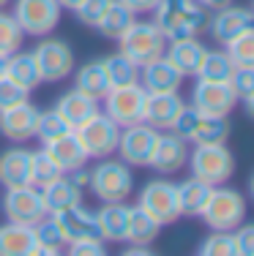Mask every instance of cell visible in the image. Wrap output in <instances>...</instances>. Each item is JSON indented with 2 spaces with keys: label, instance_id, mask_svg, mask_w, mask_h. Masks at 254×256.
<instances>
[{
  "label": "cell",
  "instance_id": "1",
  "mask_svg": "<svg viewBox=\"0 0 254 256\" xmlns=\"http://www.w3.org/2000/svg\"><path fill=\"white\" fill-rule=\"evenodd\" d=\"M156 28L164 33L167 41L186 38V36H199L208 28L210 11L197 0H159L153 11Z\"/></svg>",
  "mask_w": 254,
  "mask_h": 256
},
{
  "label": "cell",
  "instance_id": "2",
  "mask_svg": "<svg viewBox=\"0 0 254 256\" xmlns=\"http://www.w3.org/2000/svg\"><path fill=\"white\" fill-rule=\"evenodd\" d=\"M88 188L99 202H126L134 194V172L120 158H99L88 174Z\"/></svg>",
  "mask_w": 254,
  "mask_h": 256
},
{
  "label": "cell",
  "instance_id": "3",
  "mask_svg": "<svg viewBox=\"0 0 254 256\" xmlns=\"http://www.w3.org/2000/svg\"><path fill=\"white\" fill-rule=\"evenodd\" d=\"M186 166L191 169V178L208 182V186H224L235 174V156L227 148V142H205L189 150Z\"/></svg>",
  "mask_w": 254,
  "mask_h": 256
},
{
  "label": "cell",
  "instance_id": "4",
  "mask_svg": "<svg viewBox=\"0 0 254 256\" xmlns=\"http://www.w3.org/2000/svg\"><path fill=\"white\" fill-rule=\"evenodd\" d=\"M199 218L213 232H235L246 221V196L235 188L213 186Z\"/></svg>",
  "mask_w": 254,
  "mask_h": 256
},
{
  "label": "cell",
  "instance_id": "5",
  "mask_svg": "<svg viewBox=\"0 0 254 256\" xmlns=\"http://www.w3.org/2000/svg\"><path fill=\"white\" fill-rule=\"evenodd\" d=\"M169 131L178 134L180 139H186V142L205 144V142H227L229 134H232V126H229L227 118L197 112L191 104H186L183 112L178 114V120H175V126L169 128Z\"/></svg>",
  "mask_w": 254,
  "mask_h": 256
},
{
  "label": "cell",
  "instance_id": "6",
  "mask_svg": "<svg viewBox=\"0 0 254 256\" xmlns=\"http://www.w3.org/2000/svg\"><path fill=\"white\" fill-rule=\"evenodd\" d=\"M118 44H120L118 52H123L126 58L134 66H140V68L145 63H150V60L161 58L167 50V38H164V33L156 28V22H140V20L131 22L129 30L118 38Z\"/></svg>",
  "mask_w": 254,
  "mask_h": 256
},
{
  "label": "cell",
  "instance_id": "7",
  "mask_svg": "<svg viewBox=\"0 0 254 256\" xmlns=\"http://www.w3.org/2000/svg\"><path fill=\"white\" fill-rule=\"evenodd\" d=\"M145 98H148V90H145L140 82H131V84H118V88H112L101 101H104L107 118H110L115 126L126 128V126L142 123Z\"/></svg>",
  "mask_w": 254,
  "mask_h": 256
},
{
  "label": "cell",
  "instance_id": "8",
  "mask_svg": "<svg viewBox=\"0 0 254 256\" xmlns=\"http://www.w3.org/2000/svg\"><path fill=\"white\" fill-rule=\"evenodd\" d=\"M74 134L82 142V148H85L90 161H99V158L115 156L118 139H120V126H115L104 112H96L93 118H88L85 123L77 126Z\"/></svg>",
  "mask_w": 254,
  "mask_h": 256
},
{
  "label": "cell",
  "instance_id": "9",
  "mask_svg": "<svg viewBox=\"0 0 254 256\" xmlns=\"http://www.w3.org/2000/svg\"><path fill=\"white\" fill-rule=\"evenodd\" d=\"M60 14H63V8L58 0H14V11H11V16L20 22L22 33L33 36V38L50 36L58 28Z\"/></svg>",
  "mask_w": 254,
  "mask_h": 256
},
{
  "label": "cell",
  "instance_id": "10",
  "mask_svg": "<svg viewBox=\"0 0 254 256\" xmlns=\"http://www.w3.org/2000/svg\"><path fill=\"white\" fill-rule=\"evenodd\" d=\"M0 210H3L6 221L25 224V226H36L41 218H47L44 199H41V188L36 186H17L6 188L3 199H0Z\"/></svg>",
  "mask_w": 254,
  "mask_h": 256
},
{
  "label": "cell",
  "instance_id": "11",
  "mask_svg": "<svg viewBox=\"0 0 254 256\" xmlns=\"http://www.w3.org/2000/svg\"><path fill=\"white\" fill-rule=\"evenodd\" d=\"M137 207L145 210L150 218L161 224V226H169L180 218V210H178V194H175V182L169 180H150L142 186L140 196H137Z\"/></svg>",
  "mask_w": 254,
  "mask_h": 256
},
{
  "label": "cell",
  "instance_id": "12",
  "mask_svg": "<svg viewBox=\"0 0 254 256\" xmlns=\"http://www.w3.org/2000/svg\"><path fill=\"white\" fill-rule=\"evenodd\" d=\"M33 58L41 71V82H60L74 71V50L63 38L41 36L39 46L33 50Z\"/></svg>",
  "mask_w": 254,
  "mask_h": 256
},
{
  "label": "cell",
  "instance_id": "13",
  "mask_svg": "<svg viewBox=\"0 0 254 256\" xmlns=\"http://www.w3.org/2000/svg\"><path fill=\"white\" fill-rule=\"evenodd\" d=\"M159 134L153 126L142 123H134V126H126L120 128V139H118V158L126 161L131 169H140V166H148L150 164V156H153V148L159 142Z\"/></svg>",
  "mask_w": 254,
  "mask_h": 256
},
{
  "label": "cell",
  "instance_id": "14",
  "mask_svg": "<svg viewBox=\"0 0 254 256\" xmlns=\"http://www.w3.org/2000/svg\"><path fill=\"white\" fill-rule=\"evenodd\" d=\"M191 106L205 114L229 118L232 109L238 106V96L229 88V82H202V79H197L194 90H191Z\"/></svg>",
  "mask_w": 254,
  "mask_h": 256
},
{
  "label": "cell",
  "instance_id": "15",
  "mask_svg": "<svg viewBox=\"0 0 254 256\" xmlns=\"http://www.w3.org/2000/svg\"><path fill=\"white\" fill-rule=\"evenodd\" d=\"M186 164H189V142L180 139L172 131L159 134V142L153 148V156H150L148 166L153 172H159L161 178H169V174H178Z\"/></svg>",
  "mask_w": 254,
  "mask_h": 256
},
{
  "label": "cell",
  "instance_id": "16",
  "mask_svg": "<svg viewBox=\"0 0 254 256\" xmlns=\"http://www.w3.org/2000/svg\"><path fill=\"white\" fill-rule=\"evenodd\" d=\"M39 112L30 101H22L17 106L0 109V136H6L9 142H30L36 139V123H39Z\"/></svg>",
  "mask_w": 254,
  "mask_h": 256
},
{
  "label": "cell",
  "instance_id": "17",
  "mask_svg": "<svg viewBox=\"0 0 254 256\" xmlns=\"http://www.w3.org/2000/svg\"><path fill=\"white\" fill-rule=\"evenodd\" d=\"M254 25V11L246 8V6H224V8L213 11V16H208V28L210 36L219 41L221 46L229 44L238 33H243L246 28Z\"/></svg>",
  "mask_w": 254,
  "mask_h": 256
},
{
  "label": "cell",
  "instance_id": "18",
  "mask_svg": "<svg viewBox=\"0 0 254 256\" xmlns=\"http://www.w3.org/2000/svg\"><path fill=\"white\" fill-rule=\"evenodd\" d=\"M129 216H131V207L126 202H101V207L96 210V229H99V237L107 246L110 242L112 246L126 242Z\"/></svg>",
  "mask_w": 254,
  "mask_h": 256
},
{
  "label": "cell",
  "instance_id": "19",
  "mask_svg": "<svg viewBox=\"0 0 254 256\" xmlns=\"http://www.w3.org/2000/svg\"><path fill=\"white\" fill-rule=\"evenodd\" d=\"M0 186H33V150L17 144L0 153Z\"/></svg>",
  "mask_w": 254,
  "mask_h": 256
},
{
  "label": "cell",
  "instance_id": "20",
  "mask_svg": "<svg viewBox=\"0 0 254 256\" xmlns=\"http://www.w3.org/2000/svg\"><path fill=\"white\" fill-rule=\"evenodd\" d=\"M183 106L186 101L180 98V90L178 93H148L142 120L148 126H153L156 131H169L178 120V114L183 112Z\"/></svg>",
  "mask_w": 254,
  "mask_h": 256
},
{
  "label": "cell",
  "instance_id": "21",
  "mask_svg": "<svg viewBox=\"0 0 254 256\" xmlns=\"http://www.w3.org/2000/svg\"><path fill=\"white\" fill-rule=\"evenodd\" d=\"M50 216L55 218L66 246L74 242V240H82V237H99V229H96V212L88 210L85 204L66 207V210L50 212Z\"/></svg>",
  "mask_w": 254,
  "mask_h": 256
},
{
  "label": "cell",
  "instance_id": "22",
  "mask_svg": "<svg viewBox=\"0 0 254 256\" xmlns=\"http://www.w3.org/2000/svg\"><path fill=\"white\" fill-rule=\"evenodd\" d=\"M183 74L161 54L140 68V84L148 93H178L183 88Z\"/></svg>",
  "mask_w": 254,
  "mask_h": 256
},
{
  "label": "cell",
  "instance_id": "23",
  "mask_svg": "<svg viewBox=\"0 0 254 256\" xmlns=\"http://www.w3.org/2000/svg\"><path fill=\"white\" fill-rule=\"evenodd\" d=\"M205 52H208V46H205L202 41L197 38V36H186V38H172V41H167L164 58H167L183 76H197L199 66H202V60H205Z\"/></svg>",
  "mask_w": 254,
  "mask_h": 256
},
{
  "label": "cell",
  "instance_id": "24",
  "mask_svg": "<svg viewBox=\"0 0 254 256\" xmlns=\"http://www.w3.org/2000/svg\"><path fill=\"white\" fill-rule=\"evenodd\" d=\"M41 199H44L47 212L66 210V207L82 204V186H77L69 174H60L58 180L47 182V186L41 188Z\"/></svg>",
  "mask_w": 254,
  "mask_h": 256
},
{
  "label": "cell",
  "instance_id": "25",
  "mask_svg": "<svg viewBox=\"0 0 254 256\" xmlns=\"http://www.w3.org/2000/svg\"><path fill=\"white\" fill-rule=\"evenodd\" d=\"M44 148H47V153L58 161V166L63 169V174L74 172V169H80V166H88V161H90L88 153H85V148H82V142L77 139L74 131H69L66 136H60V139H55V142L44 144Z\"/></svg>",
  "mask_w": 254,
  "mask_h": 256
},
{
  "label": "cell",
  "instance_id": "26",
  "mask_svg": "<svg viewBox=\"0 0 254 256\" xmlns=\"http://www.w3.org/2000/svg\"><path fill=\"white\" fill-rule=\"evenodd\" d=\"M55 109L60 114L66 118V123H69L71 128H77L80 123H85L88 118H93L96 112H99V101L90 98V96H85L82 90H66L63 96L58 98Z\"/></svg>",
  "mask_w": 254,
  "mask_h": 256
},
{
  "label": "cell",
  "instance_id": "27",
  "mask_svg": "<svg viewBox=\"0 0 254 256\" xmlns=\"http://www.w3.org/2000/svg\"><path fill=\"white\" fill-rule=\"evenodd\" d=\"M210 188L208 182L197 180V178H189L183 182H175V194H178V210H180V218H199L205 202L210 196Z\"/></svg>",
  "mask_w": 254,
  "mask_h": 256
},
{
  "label": "cell",
  "instance_id": "28",
  "mask_svg": "<svg viewBox=\"0 0 254 256\" xmlns=\"http://www.w3.org/2000/svg\"><path fill=\"white\" fill-rule=\"evenodd\" d=\"M74 88L82 90V93L90 96V98L101 101V98H104V96L112 90L104 63H101V60H90V63H85L82 68H77V74H74Z\"/></svg>",
  "mask_w": 254,
  "mask_h": 256
},
{
  "label": "cell",
  "instance_id": "29",
  "mask_svg": "<svg viewBox=\"0 0 254 256\" xmlns=\"http://www.w3.org/2000/svg\"><path fill=\"white\" fill-rule=\"evenodd\" d=\"M6 76L14 79L20 88H25L28 93H33L36 88L41 84V71L39 66H36V58H33V50L30 52H14L9 54V60H6Z\"/></svg>",
  "mask_w": 254,
  "mask_h": 256
},
{
  "label": "cell",
  "instance_id": "30",
  "mask_svg": "<svg viewBox=\"0 0 254 256\" xmlns=\"http://www.w3.org/2000/svg\"><path fill=\"white\" fill-rule=\"evenodd\" d=\"M33 242V226L14 221L0 224V256H30Z\"/></svg>",
  "mask_w": 254,
  "mask_h": 256
},
{
  "label": "cell",
  "instance_id": "31",
  "mask_svg": "<svg viewBox=\"0 0 254 256\" xmlns=\"http://www.w3.org/2000/svg\"><path fill=\"white\" fill-rule=\"evenodd\" d=\"M33 251H30V256H55L66 248V240L63 234H60L58 224L52 216L41 218L39 224L33 226Z\"/></svg>",
  "mask_w": 254,
  "mask_h": 256
},
{
  "label": "cell",
  "instance_id": "32",
  "mask_svg": "<svg viewBox=\"0 0 254 256\" xmlns=\"http://www.w3.org/2000/svg\"><path fill=\"white\" fill-rule=\"evenodd\" d=\"M161 234V224L156 218H150L140 207H131L129 216V234H126V242L129 246H153Z\"/></svg>",
  "mask_w": 254,
  "mask_h": 256
},
{
  "label": "cell",
  "instance_id": "33",
  "mask_svg": "<svg viewBox=\"0 0 254 256\" xmlns=\"http://www.w3.org/2000/svg\"><path fill=\"white\" fill-rule=\"evenodd\" d=\"M137 16L131 14L129 8H126L123 3H118V0H112L110 3V8L104 11V16L99 20V25H96V30H99L104 38H110V41H118L120 36L129 30V25L134 22Z\"/></svg>",
  "mask_w": 254,
  "mask_h": 256
},
{
  "label": "cell",
  "instance_id": "34",
  "mask_svg": "<svg viewBox=\"0 0 254 256\" xmlns=\"http://www.w3.org/2000/svg\"><path fill=\"white\" fill-rule=\"evenodd\" d=\"M235 71V63L229 60V54L224 50H208L205 60L197 71V79L202 82H227Z\"/></svg>",
  "mask_w": 254,
  "mask_h": 256
},
{
  "label": "cell",
  "instance_id": "35",
  "mask_svg": "<svg viewBox=\"0 0 254 256\" xmlns=\"http://www.w3.org/2000/svg\"><path fill=\"white\" fill-rule=\"evenodd\" d=\"M69 131H74V128L66 123V118L58 112L55 106H52V109H44V112H39V123H36V139H39L41 144L55 142V139L66 136Z\"/></svg>",
  "mask_w": 254,
  "mask_h": 256
},
{
  "label": "cell",
  "instance_id": "36",
  "mask_svg": "<svg viewBox=\"0 0 254 256\" xmlns=\"http://www.w3.org/2000/svg\"><path fill=\"white\" fill-rule=\"evenodd\" d=\"M101 63H104V68H107V76H110L112 88L140 82V66H134L123 52H115V54H110V58H104Z\"/></svg>",
  "mask_w": 254,
  "mask_h": 256
},
{
  "label": "cell",
  "instance_id": "37",
  "mask_svg": "<svg viewBox=\"0 0 254 256\" xmlns=\"http://www.w3.org/2000/svg\"><path fill=\"white\" fill-rule=\"evenodd\" d=\"M224 52L235 66H254V25L238 33L229 44H224Z\"/></svg>",
  "mask_w": 254,
  "mask_h": 256
},
{
  "label": "cell",
  "instance_id": "38",
  "mask_svg": "<svg viewBox=\"0 0 254 256\" xmlns=\"http://www.w3.org/2000/svg\"><path fill=\"white\" fill-rule=\"evenodd\" d=\"M197 254H202V256H238L235 232H210V234L199 242Z\"/></svg>",
  "mask_w": 254,
  "mask_h": 256
},
{
  "label": "cell",
  "instance_id": "39",
  "mask_svg": "<svg viewBox=\"0 0 254 256\" xmlns=\"http://www.w3.org/2000/svg\"><path fill=\"white\" fill-rule=\"evenodd\" d=\"M22 41H25V33H22L20 22L11 14H3L0 11V54H14L22 50Z\"/></svg>",
  "mask_w": 254,
  "mask_h": 256
},
{
  "label": "cell",
  "instance_id": "40",
  "mask_svg": "<svg viewBox=\"0 0 254 256\" xmlns=\"http://www.w3.org/2000/svg\"><path fill=\"white\" fill-rule=\"evenodd\" d=\"M63 174V169L58 166V161L47 153V148H41L39 153H33V186L44 188L47 182L58 180Z\"/></svg>",
  "mask_w": 254,
  "mask_h": 256
},
{
  "label": "cell",
  "instance_id": "41",
  "mask_svg": "<svg viewBox=\"0 0 254 256\" xmlns=\"http://www.w3.org/2000/svg\"><path fill=\"white\" fill-rule=\"evenodd\" d=\"M110 3H112V0H82V3L74 8L77 22L85 25V28H96V25H99V20L104 16V11L110 8Z\"/></svg>",
  "mask_w": 254,
  "mask_h": 256
},
{
  "label": "cell",
  "instance_id": "42",
  "mask_svg": "<svg viewBox=\"0 0 254 256\" xmlns=\"http://www.w3.org/2000/svg\"><path fill=\"white\" fill-rule=\"evenodd\" d=\"M227 82H229V88L235 90L238 101H243L246 96L254 93V66H235L232 76H229Z\"/></svg>",
  "mask_w": 254,
  "mask_h": 256
},
{
  "label": "cell",
  "instance_id": "43",
  "mask_svg": "<svg viewBox=\"0 0 254 256\" xmlns=\"http://www.w3.org/2000/svg\"><path fill=\"white\" fill-rule=\"evenodd\" d=\"M28 90L25 88H20V84L14 82V79H9V76H0V109H9V106H17V104H22V101H28Z\"/></svg>",
  "mask_w": 254,
  "mask_h": 256
},
{
  "label": "cell",
  "instance_id": "44",
  "mask_svg": "<svg viewBox=\"0 0 254 256\" xmlns=\"http://www.w3.org/2000/svg\"><path fill=\"white\" fill-rule=\"evenodd\" d=\"M66 254L69 256H104L107 254V242L101 237H82V240H74L66 246Z\"/></svg>",
  "mask_w": 254,
  "mask_h": 256
},
{
  "label": "cell",
  "instance_id": "45",
  "mask_svg": "<svg viewBox=\"0 0 254 256\" xmlns=\"http://www.w3.org/2000/svg\"><path fill=\"white\" fill-rule=\"evenodd\" d=\"M235 242H238V256H254V224H240L235 229Z\"/></svg>",
  "mask_w": 254,
  "mask_h": 256
},
{
  "label": "cell",
  "instance_id": "46",
  "mask_svg": "<svg viewBox=\"0 0 254 256\" xmlns=\"http://www.w3.org/2000/svg\"><path fill=\"white\" fill-rule=\"evenodd\" d=\"M118 3H123L134 16H140V14H150L159 6V0H118Z\"/></svg>",
  "mask_w": 254,
  "mask_h": 256
},
{
  "label": "cell",
  "instance_id": "47",
  "mask_svg": "<svg viewBox=\"0 0 254 256\" xmlns=\"http://www.w3.org/2000/svg\"><path fill=\"white\" fill-rule=\"evenodd\" d=\"M153 251H150V246H129L123 251V256H150Z\"/></svg>",
  "mask_w": 254,
  "mask_h": 256
},
{
  "label": "cell",
  "instance_id": "48",
  "mask_svg": "<svg viewBox=\"0 0 254 256\" xmlns=\"http://www.w3.org/2000/svg\"><path fill=\"white\" fill-rule=\"evenodd\" d=\"M197 3H202L208 11H219V8H224V6H229L232 0H197Z\"/></svg>",
  "mask_w": 254,
  "mask_h": 256
},
{
  "label": "cell",
  "instance_id": "49",
  "mask_svg": "<svg viewBox=\"0 0 254 256\" xmlns=\"http://www.w3.org/2000/svg\"><path fill=\"white\" fill-rule=\"evenodd\" d=\"M243 109H246V114H249V118L254 120V93L243 98Z\"/></svg>",
  "mask_w": 254,
  "mask_h": 256
},
{
  "label": "cell",
  "instance_id": "50",
  "mask_svg": "<svg viewBox=\"0 0 254 256\" xmlns=\"http://www.w3.org/2000/svg\"><path fill=\"white\" fill-rule=\"evenodd\" d=\"M58 3H60V8H69V11H74L77 6L82 3V0H58Z\"/></svg>",
  "mask_w": 254,
  "mask_h": 256
},
{
  "label": "cell",
  "instance_id": "51",
  "mask_svg": "<svg viewBox=\"0 0 254 256\" xmlns=\"http://www.w3.org/2000/svg\"><path fill=\"white\" fill-rule=\"evenodd\" d=\"M6 60H9V58H6V54H0V76L6 74Z\"/></svg>",
  "mask_w": 254,
  "mask_h": 256
},
{
  "label": "cell",
  "instance_id": "52",
  "mask_svg": "<svg viewBox=\"0 0 254 256\" xmlns=\"http://www.w3.org/2000/svg\"><path fill=\"white\" fill-rule=\"evenodd\" d=\"M249 196L254 199V174H251V180H249Z\"/></svg>",
  "mask_w": 254,
  "mask_h": 256
},
{
  "label": "cell",
  "instance_id": "53",
  "mask_svg": "<svg viewBox=\"0 0 254 256\" xmlns=\"http://www.w3.org/2000/svg\"><path fill=\"white\" fill-rule=\"evenodd\" d=\"M9 3H11V0H0V11H3L6 6H9Z\"/></svg>",
  "mask_w": 254,
  "mask_h": 256
},
{
  "label": "cell",
  "instance_id": "54",
  "mask_svg": "<svg viewBox=\"0 0 254 256\" xmlns=\"http://www.w3.org/2000/svg\"><path fill=\"white\" fill-rule=\"evenodd\" d=\"M249 8H251V11H254V0H251V6H249Z\"/></svg>",
  "mask_w": 254,
  "mask_h": 256
}]
</instances>
